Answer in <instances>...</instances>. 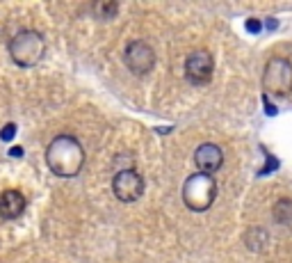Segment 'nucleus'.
I'll return each instance as SVG.
<instances>
[{
  "mask_svg": "<svg viewBox=\"0 0 292 263\" xmlns=\"http://www.w3.org/2000/svg\"><path fill=\"white\" fill-rule=\"evenodd\" d=\"M215 197H217V183L210 174L196 172L183 186V202L189 210H196V213L208 210L215 202Z\"/></svg>",
  "mask_w": 292,
  "mask_h": 263,
  "instance_id": "2",
  "label": "nucleus"
},
{
  "mask_svg": "<svg viewBox=\"0 0 292 263\" xmlns=\"http://www.w3.org/2000/svg\"><path fill=\"white\" fill-rule=\"evenodd\" d=\"M262 90L272 96H288L292 92V64L285 57H272L265 64Z\"/></svg>",
  "mask_w": 292,
  "mask_h": 263,
  "instance_id": "4",
  "label": "nucleus"
},
{
  "mask_svg": "<svg viewBox=\"0 0 292 263\" xmlns=\"http://www.w3.org/2000/svg\"><path fill=\"white\" fill-rule=\"evenodd\" d=\"M194 163H196V167H199V172L212 174L222 167V163H224V153H222V149H219L217 144L206 142L194 151Z\"/></svg>",
  "mask_w": 292,
  "mask_h": 263,
  "instance_id": "8",
  "label": "nucleus"
},
{
  "mask_svg": "<svg viewBox=\"0 0 292 263\" xmlns=\"http://www.w3.org/2000/svg\"><path fill=\"white\" fill-rule=\"evenodd\" d=\"M14 135H16V126H14V124H7V126L0 131V140H2V142H12Z\"/></svg>",
  "mask_w": 292,
  "mask_h": 263,
  "instance_id": "12",
  "label": "nucleus"
},
{
  "mask_svg": "<svg viewBox=\"0 0 292 263\" xmlns=\"http://www.w3.org/2000/svg\"><path fill=\"white\" fill-rule=\"evenodd\" d=\"M12 156H23V149L18 147V149H12Z\"/></svg>",
  "mask_w": 292,
  "mask_h": 263,
  "instance_id": "14",
  "label": "nucleus"
},
{
  "mask_svg": "<svg viewBox=\"0 0 292 263\" xmlns=\"http://www.w3.org/2000/svg\"><path fill=\"white\" fill-rule=\"evenodd\" d=\"M212 67H215V62L208 51H194L185 60V75L189 83L206 85L212 78Z\"/></svg>",
  "mask_w": 292,
  "mask_h": 263,
  "instance_id": "7",
  "label": "nucleus"
},
{
  "mask_svg": "<svg viewBox=\"0 0 292 263\" xmlns=\"http://www.w3.org/2000/svg\"><path fill=\"white\" fill-rule=\"evenodd\" d=\"M117 5L114 2H98L96 5V14L101 16V19H112L114 14H117Z\"/></svg>",
  "mask_w": 292,
  "mask_h": 263,
  "instance_id": "11",
  "label": "nucleus"
},
{
  "mask_svg": "<svg viewBox=\"0 0 292 263\" xmlns=\"http://www.w3.org/2000/svg\"><path fill=\"white\" fill-rule=\"evenodd\" d=\"M112 190L119 202H137L144 195V179L135 169H121L114 174L112 179Z\"/></svg>",
  "mask_w": 292,
  "mask_h": 263,
  "instance_id": "5",
  "label": "nucleus"
},
{
  "mask_svg": "<svg viewBox=\"0 0 292 263\" xmlns=\"http://www.w3.org/2000/svg\"><path fill=\"white\" fill-rule=\"evenodd\" d=\"M46 163L57 176H75L85 165V151L80 142L71 135H57L48 144L46 151Z\"/></svg>",
  "mask_w": 292,
  "mask_h": 263,
  "instance_id": "1",
  "label": "nucleus"
},
{
  "mask_svg": "<svg viewBox=\"0 0 292 263\" xmlns=\"http://www.w3.org/2000/svg\"><path fill=\"white\" fill-rule=\"evenodd\" d=\"M25 210V197L18 190H5L0 195V218L14 220Z\"/></svg>",
  "mask_w": 292,
  "mask_h": 263,
  "instance_id": "9",
  "label": "nucleus"
},
{
  "mask_svg": "<svg viewBox=\"0 0 292 263\" xmlns=\"http://www.w3.org/2000/svg\"><path fill=\"white\" fill-rule=\"evenodd\" d=\"M272 213H274V220L276 222H285V225H290L292 222V199H278L276 204H274V208H272Z\"/></svg>",
  "mask_w": 292,
  "mask_h": 263,
  "instance_id": "10",
  "label": "nucleus"
},
{
  "mask_svg": "<svg viewBox=\"0 0 292 263\" xmlns=\"http://www.w3.org/2000/svg\"><path fill=\"white\" fill-rule=\"evenodd\" d=\"M267 28H272V30H274V28H276V21H274V19H270V21H267Z\"/></svg>",
  "mask_w": 292,
  "mask_h": 263,
  "instance_id": "15",
  "label": "nucleus"
},
{
  "mask_svg": "<svg viewBox=\"0 0 292 263\" xmlns=\"http://www.w3.org/2000/svg\"><path fill=\"white\" fill-rule=\"evenodd\" d=\"M46 51V41L37 30H21L9 41V55L18 67H34Z\"/></svg>",
  "mask_w": 292,
  "mask_h": 263,
  "instance_id": "3",
  "label": "nucleus"
},
{
  "mask_svg": "<svg viewBox=\"0 0 292 263\" xmlns=\"http://www.w3.org/2000/svg\"><path fill=\"white\" fill-rule=\"evenodd\" d=\"M126 64L135 75H146L155 64V53L146 41L135 39L126 48Z\"/></svg>",
  "mask_w": 292,
  "mask_h": 263,
  "instance_id": "6",
  "label": "nucleus"
},
{
  "mask_svg": "<svg viewBox=\"0 0 292 263\" xmlns=\"http://www.w3.org/2000/svg\"><path fill=\"white\" fill-rule=\"evenodd\" d=\"M247 30L254 32V35H258V32L262 30V23L258 21V19H249V21H247Z\"/></svg>",
  "mask_w": 292,
  "mask_h": 263,
  "instance_id": "13",
  "label": "nucleus"
}]
</instances>
